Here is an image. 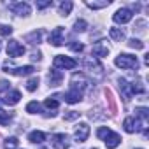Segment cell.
<instances>
[{"mask_svg": "<svg viewBox=\"0 0 149 149\" xmlns=\"http://www.w3.org/2000/svg\"><path fill=\"white\" fill-rule=\"evenodd\" d=\"M116 67L123 68V70H130V68H137L139 67V61H137V56L133 54H128V53H121L116 60H114Z\"/></svg>", "mask_w": 149, "mask_h": 149, "instance_id": "1", "label": "cell"}, {"mask_svg": "<svg viewBox=\"0 0 149 149\" xmlns=\"http://www.w3.org/2000/svg\"><path fill=\"white\" fill-rule=\"evenodd\" d=\"M53 65H54V68H67V70H70V68H76L77 67V61L76 60H72V58H68V56H63V54H58V56H54V60H53Z\"/></svg>", "mask_w": 149, "mask_h": 149, "instance_id": "2", "label": "cell"}, {"mask_svg": "<svg viewBox=\"0 0 149 149\" xmlns=\"http://www.w3.org/2000/svg\"><path fill=\"white\" fill-rule=\"evenodd\" d=\"M88 86V79L84 77V74H74L72 79H70V90H76L79 93H84Z\"/></svg>", "mask_w": 149, "mask_h": 149, "instance_id": "3", "label": "cell"}, {"mask_svg": "<svg viewBox=\"0 0 149 149\" xmlns=\"http://www.w3.org/2000/svg\"><path fill=\"white\" fill-rule=\"evenodd\" d=\"M25 46L19 42V40H9L7 42V54L9 56H13V58H19V56H23L25 54Z\"/></svg>", "mask_w": 149, "mask_h": 149, "instance_id": "4", "label": "cell"}, {"mask_svg": "<svg viewBox=\"0 0 149 149\" xmlns=\"http://www.w3.org/2000/svg\"><path fill=\"white\" fill-rule=\"evenodd\" d=\"M84 68H86L88 72H91V74L95 72L98 77L104 74V67H102V65L98 63V60H97V58H93V56H90V58H86V60H84Z\"/></svg>", "mask_w": 149, "mask_h": 149, "instance_id": "5", "label": "cell"}, {"mask_svg": "<svg viewBox=\"0 0 149 149\" xmlns=\"http://www.w3.org/2000/svg\"><path fill=\"white\" fill-rule=\"evenodd\" d=\"M90 137V125L88 123H79L76 126V132H74V139L76 142H84Z\"/></svg>", "mask_w": 149, "mask_h": 149, "instance_id": "6", "label": "cell"}, {"mask_svg": "<svg viewBox=\"0 0 149 149\" xmlns=\"http://www.w3.org/2000/svg\"><path fill=\"white\" fill-rule=\"evenodd\" d=\"M132 18H133V14H132V11H130V9H126V7L118 9V11H116V14L112 16V19H114L116 23H119V25H125V23L132 21Z\"/></svg>", "mask_w": 149, "mask_h": 149, "instance_id": "7", "label": "cell"}, {"mask_svg": "<svg viewBox=\"0 0 149 149\" xmlns=\"http://www.w3.org/2000/svg\"><path fill=\"white\" fill-rule=\"evenodd\" d=\"M51 146L54 149H68V137L65 133H54L51 139Z\"/></svg>", "mask_w": 149, "mask_h": 149, "instance_id": "8", "label": "cell"}, {"mask_svg": "<svg viewBox=\"0 0 149 149\" xmlns=\"http://www.w3.org/2000/svg\"><path fill=\"white\" fill-rule=\"evenodd\" d=\"M63 42H65V39H63V28L61 26H56L51 32V35H49V44L60 47V46H63Z\"/></svg>", "mask_w": 149, "mask_h": 149, "instance_id": "9", "label": "cell"}, {"mask_svg": "<svg viewBox=\"0 0 149 149\" xmlns=\"http://www.w3.org/2000/svg\"><path fill=\"white\" fill-rule=\"evenodd\" d=\"M11 9H13L18 16H28V14H30V11H32V9H30V6H28L26 2H18V4H13V6H11Z\"/></svg>", "mask_w": 149, "mask_h": 149, "instance_id": "10", "label": "cell"}, {"mask_svg": "<svg viewBox=\"0 0 149 149\" xmlns=\"http://www.w3.org/2000/svg\"><path fill=\"white\" fill-rule=\"evenodd\" d=\"M104 142H105V146L109 147V149H114V147H118L119 144H121V137L118 135V133H114V132H111L105 139H104Z\"/></svg>", "mask_w": 149, "mask_h": 149, "instance_id": "11", "label": "cell"}, {"mask_svg": "<svg viewBox=\"0 0 149 149\" xmlns=\"http://www.w3.org/2000/svg\"><path fill=\"white\" fill-rule=\"evenodd\" d=\"M81 98H83V93H79V91H76V90H68V91L63 95V100H65L67 104H77Z\"/></svg>", "mask_w": 149, "mask_h": 149, "instance_id": "12", "label": "cell"}, {"mask_svg": "<svg viewBox=\"0 0 149 149\" xmlns=\"http://www.w3.org/2000/svg\"><path fill=\"white\" fill-rule=\"evenodd\" d=\"M61 81H63V74H61L58 68H53V70L49 72V84H51V86H60Z\"/></svg>", "mask_w": 149, "mask_h": 149, "instance_id": "13", "label": "cell"}, {"mask_svg": "<svg viewBox=\"0 0 149 149\" xmlns=\"http://www.w3.org/2000/svg\"><path fill=\"white\" fill-rule=\"evenodd\" d=\"M91 53H93V58H95V56L104 58V56H107V54H109V47H107V46H104L102 42H98V44H95V46L91 47Z\"/></svg>", "mask_w": 149, "mask_h": 149, "instance_id": "14", "label": "cell"}, {"mask_svg": "<svg viewBox=\"0 0 149 149\" xmlns=\"http://www.w3.org/2000/svg\"><path fill=\"white\" fill-rule=\"evenodd\" d=\"M19 100H21V93H19L18 90H14V91H9V93L6 95L4 104H7V105H16Z\"/></svg>", "mask_w": 149, "mask_h": 149, "instance_id": "15", "label": "cell"}, {"mask_svg": "<svg viewBox=\"0 0 149 149\" xmlns=\"http://www.w3.org/2000/svg\"><path fill=\"white\" fill-rule=\"evenodd\" d=\"M28 140L32 144H42L46 140V133L44 132H39V130H33V132L28 133Z\"/></svg>", "mask_w": 149, "mask_h": 149, "instance_id": "16", "label": "cell"}, {"mask_svg": "<svg viewBox=\"0 0 149 149\" xmlns=\"http://www.w3.org/2000/svg\"><path fill=\"white\" fill-rule=\"evenodd\" d=\"M109 35H111V39L112 40H116V42H121V40H125V30H121V28H111L109 30Z\"/></svg>", "mask_w": 149, "mask_h": 149, "instance_id": "17", "label": "cell"}, {"mask_svg": "<svg viewBox=\"0 0 149 149\" xmlns=\"http://www.w3.org/2000/svg\"><path fill=\"white\" fill-rule=\"evenodd\" d=\"M147 116H149V111L146 107H137L135 109V118L140 119L142 125H147Z\"/></svg>", "mask_w": 149, "mask_h": 149, "instance_id": "18", "label": "cell"}, {"mask_svg": "<svg viewBox=\"0 0 149 149\" xmlns=\"http://www.w3.org/2000/svg\"><path fill=\"white\" fill-rule=\"evenodd\" d=\"M119 90L123 91L125 100H130V97H132V91H130V83H128V81H125V79H119Z\"/></svg>", "mask_w": 149, "mask_h": 149, "instance_id": "19", "label": "cell"}, {"mask_svg": "<svg viewBox=\"0 0 149 149\" xmlns=\"http://www.w3.org/2000/svg\"><path fill=\"white\" fill-rule=\"evenodd\" d=\"M86 6L90 9H104V7H109L111 6V0H102V2H91V0H88Z\"/></svg>", "mask_w": 149, "mask_h": 149, "instance_id": "20", "label": "cell"}, {"mask_svg": "<svg viewBox=\"0 0 149 149\" xmlns=\"http://www.w3.org/2000/svg\"><path fill=\"white\" fill-rule=\"evenodd\" d=\"M72 7H74V4L70 2V0H65V2L60 4V14L61 16H68L70 11H72Z\"/></svg>", "mask_w": 149, "mask_h": 149, "instance_id": "21", "label": "cell"}, {"mask_svg": "<svg viewBox=\"0 0 149 149\" xmlns=\"http://www.w3.org/2000/svg\"><path fill=\"white\" fill-rule=\"evenodd\" d=\"M130 91H132V95L135 93V95H140V93H146V86L140 83V81H137V83H132L130 84Z\"/></svg>", "mask_w": 149, "mask_h": 149, "instance_id": "22", "label": "cell"}, {"mask_svg": "<svg viewBox=\"0 0 149 149\" xmlns=\"http://www.w3.org/2000/svg\"><path fill=\"white\" fill-rule=\"evenodd\" d=\"M11 119H13V116H11L9 112H6V111L0 109V125H2V126H7V125L11 123Z\"/></svg>", "mask_w": 149, "mask_h": 149, "instance_id": "23", "label": "cell"}, {"mask_svg": "<svg viewBox=\"0 0 149 149\" xmlns=\"http://www.w3.org/2000/svg\"><path fill=\"white\" fill-rule=\"evenodd\" d=\"M26 112L28 114H37V112H40V104L39 102H30L28 105H26Z\"/></svg>", "mask_w": 149, "mask_h": 149, "instance_id": "24", "label": "cell"}, {"mask_svg": "<svg viewBox=\"0 0 149 149\" xmlns=\"http://www.w3.org/2000/svg\"><path fill=\"white\" fill-rule=\"evenodd\" d=\"M26 40H30L32 44H39V42H40V30H39V32L35 30V32H32L30 35H26Z\"/></svg>", "mask_w": 149, "mask_h": 149, "instance_id": "25", "label": "cell"}, {"mask_svg": "<svg viewBox=\"0 0 149 149\" xmlns=\"http://www.w3.org/2000/svg\"><path fill=\"white\" fill-rule=\"evenodd\" d=\"M44 105L47 107V109H58V100H56V97H49V98H46V102H44Z\"/></svg>", "mask_w": 149, "mask_h": 149, "instance_id": "26", "label": "cell"}, {"mask_svg": "<svg viewBox=\"0 0 149 149\" xmlns=\"http://www.w3.org/2000/svg\"><path fill=\"white\" fill-rule=\"evenodd\" d=\"M86 26H88V23L84 19H77L76 23H74V32H84Z\"/></svg>", "mask_w": 149, "mask_h": 149, "instance_id": "27", "label": "cell"}, {"mask_svg": "<svg viewBox=\"0 0 149 149\" xmlns=\"http://www.w3.org/2000/svg\"><path fill=\"white\" fill-rule=\"evenodd\" d=\"M111 132H112V130H111V128H107V126H100V128H98V130H97V137H98V139H102V140H104V139H105V137H107V135H109V133H111Z\"/></svg>", "mask_w": 149, "mask_h": 149, "instance_id": "28", "label": "cell"}, {"mask_svg": "<svg viewBox=\"0 0 149 149\" xmlns=\"http://www.w3.org/2000/svg\"><path fill=\"white\" fill-rule=\"evenodd\" d=\"M18 144H19V140H18L16 137H9V139L6 140V149H16Z\"/></svg>", "mask_w": 149, "mask_h": 149, "instance_id": "29", "label": "cell"}, {"mask_svg": "<svg viewBox=\"0 0 149 149\" xmlns=\"http://www.w3.org/2000/svg\"><path fill=\"white\" fill-rule=\"evenodd\" d=\"M37 86H39V77H32V79L26 83V90H28V91H35Z\"/></svg>", "mask_w": 149, "mask_h": 149, "instance_id": "30", "label": "cell"}, {"mask_svg": "<svg viewBox=\"0 0 149 149\" xmlns=\"http://www.w3.org/2000/svg\"><path fill=\"white\" fill-rule=\"evenodd\" d=\"M35 6H37V9H46V7L53 6V0H37Z\"/></svg>", "mask_w": 149, "mask_h": 149, "instance_id": "31", "label": "cell"}, {"mask_svg": "<svg viewBox=\"0 0 149 149\" xmlns=\"http://www.w3.org/2000/svg\"><path fill=\"white\" fill-rule=\"evenodd\" d=\"M128 46L133 47V49H144V42L139 40V39H132V40L128 42Z\"/></svg>", "mask_w": 149, "mask_h": 149, "instance_id": "32", "label": "cell"}, {"mask_svg": "<svg viewBox=\"0 0 149 149\" xmlns=\"http://www.w3.org/2000/svg\"><path fill=\"white\" fill-rule=\"evenodd\" d=\"M77 118H79V112H76V111H68V112H65V116H63L65 121H74V119H77Z\"/></svg>", "mask_w": 149, "mask_h": 149, "instance_id": "33", "label": "cell"}, {"mask_svg": "<svg viewBox=\"0 0 149 149\" xmlns=\"http://www.w3.org/2000/svg\"><path fill=\"white\" fill-rule=\"evenodd\" d=\"M13 33V28L9 25H0V35H4V37H9Z\"/></svg>", "mask_w": 149, "mask_h": 149, "instance_id": "34", "label": "cell"}, {"mask_svg": "<svg viewBox=\"0 0 149 149\" xmlns=\"http://www.w3.org/2000/svg\"><path fill=\"white\" fill-rule=\"evenodd\" d=\"M70 49L76 51V53H81V51L84 49V46H83L81 42H76V40H74V42H70Z\"/></svg>", "mask_w": 149, "mask_h": 149, "instance_id": "35", "label": "cell"}, {"mask_svg": "<svg viewBox=\"0 0 149 149\" xmlns=\"http://www.w3.org/2000/svg\"><path fill=\"white\" fill-rule=\"evenodd\" d=\"M9 81H6V79H2V81H0V93H2V91H6V90H9Z\"/></svg>", "mask_w": 149, "mask_h": 149, "instance_id": "36", "label": "cell"}, {"mask_svg": "<svg viewBox=\"0 0 149 149\" xmlns=\"http://www.w3.org/2000/svg\"><path fill=\"white\" fill-rule=\"evenodd\" d=\"M30 58H32V60H40V53H39V51H33Z\"/></svg>", "mask_w": 149, "mask_h": 149, "instance_id": "37", "label": "cell"}]
</instances>
